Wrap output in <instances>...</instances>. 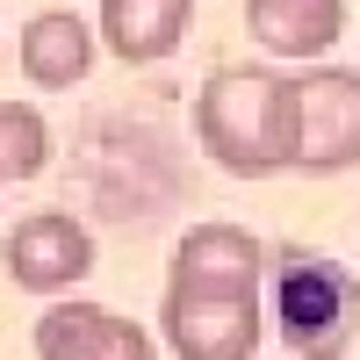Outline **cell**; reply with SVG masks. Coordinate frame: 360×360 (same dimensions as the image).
I'll return each instance as SVG.
<instances>
[{"label": "cell", "mask_w": 360, "mask_h": 360, "mask_svg": "<svg viewBox=\"0 0 360 360\" xmlns=\"http://www.w3.org/2000/svg\"><path fill=\"white\" fill-rule=\"evenodd\" d=\"M266 245L245 224H195L166 259L159 339L173 360H252L266 332Z\"/></svg>", "instance_id": "1"}, {"label": "cell", "mask_w": 360, "mask_h": 360, "mask_svg": "<svg viewBox=\"0 0 360 360\" xmlns=\"http://www.w3.org/2000/svg\"><path fill=\"white\" fill-rule=\"evenodd\" d=\"M195 144L231 180H274L281 166V72L224 65L195 94Z\"/></svg>", "instance_id": "2"}, {"label": "cell", "mask_w": 360, "mask_h": 360, "mask_svg": "<svg viewBox=\"0 0 360 360\" xmlns=\"http://www.w3.org/2000/svg\"><path fill=\"white\" fill-rule=\"evenodd\" d=\"M266 303H274V332L288 360H339L360 332V281L332 252H303V245L274 252V295Z\"/></svg>", "instance_id": "3"}, {"label": "cell", "mask_w": 360, "mask_h": 360, "mask_svg": "<svg viewBox=\"0 0 360 360\" xmlns=\"http://www.w3.org/2000/svg\"><path fill=\"white\" fill-rule=\"evenodd\" d=\"M281 166L288 173L360 166V72L346 65L281 72Z\"/></svg>", "instance_id": "4"}, {"label": "cell", "mask_w": 360, "mask_h": 360, "mask_svg": "<svg viewBox=\"0 0 360 360\" xmlns=\"http://www.w3.org/2000/svg\"><path fill=\"white\" fill-rule=\"evenodd\" d=\"M0 266H8V281L29 288V295H65L94 274V231L65 209H37V217H22L8 231V245H0Z\"/></svg>", "instance_id": "5"}, {"label": "cell", "mask_w": 360, "mask_h": 360, "mask_svg": "<svg viewBox=\"0 0 360 360\" xmlns=\"http://www.w3.org/2000/svg\"><path fill=\"white\" fill-rule=\"evenodd\" d=\"M37 353L44 360H159L137 317H115L101 303H51L37 317Z\"/></svg>", "instance_id": "6"}, {"label": "cell", "mask_w": 360, "mask_h": 360, "mask_svg": "<svg viewBox=\"0 0 360 360\" xmlns=\"http://www.w3.org/2000/svg\"><path fill=\"white\" fill-rule=\"evenodd\" d=\"M94 51L101 37L86 29V15L72 8H37L22 22V37H15V58H22V72L44 86V94H65V86H79L86 72H94Z\"/></svg>", "instance_id": "7"}, {"label": "cell", "mask_w": 360, "mask_h": 360, "mask_svg": "<svg viewBox=\"0 0 360 360\" xmlns=\"http://www.w3.org/2000/svg\"><path fill=\"white\" fill-rule=\"evenodd\" d=\"M195 0H101V51L123 58V65H159L188 44Z\"/></svg>", "instance_id": "8"}, {"label": "cell", "mask_w": 360, "mask_h": 360, "mask_svg": "<svg viewBox=\"0 0 360 360\" xmlns=\"http://www.w3.org/2000/svg\"><path fill=\"white\" fill-rule=\"evenodd\" d=\"M245 29L274 58H324L346 37V0H245Z\"/></svg>", "instance_id": "9"}, {"label": "cell", "mask_w": 360, "mask_h": 360, "mask_svg": "<svg viewBox=\"0 0 360 360\" xmlns=\"http://www.w3.org/2000/svg\"><path fill=\"white\" fill-rule=\"evenodd\" d=\"M51 166V123L22 101H0V188L8 180H37Z\"/></svg>", "instance_id": "10"}, {"label": "cell", "mask_w": 360, "mask_h": 360, "mask_svg": "<svg viewBox=\"0 0 360 360\" xmlns=\"http://www.w3.org/2000/svg\"><path fill=\"white\" fill-rule=\"evenodd\" d=\"M0 58H8V44H0Z\"/></svg>", "instance_id": "11"}]
</instances>
